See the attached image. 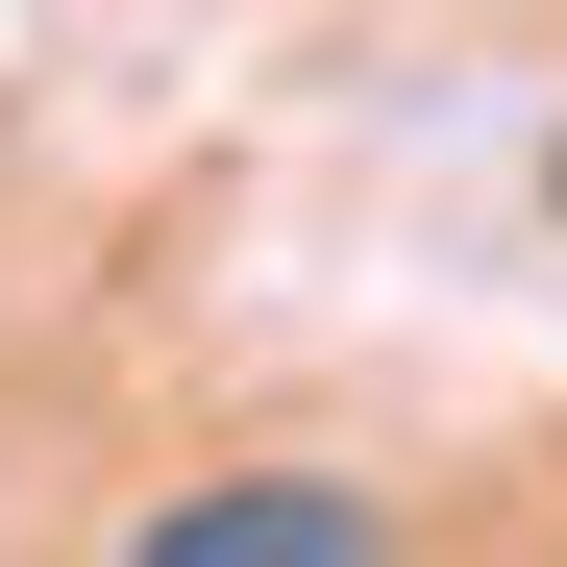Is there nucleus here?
<instances>
[{
	"instance_id": "1",
	"label": "nucleus",
	"mask_w": 567,
	"mask_h": 567,
	"mask_svg": "<svg viewBox=\"0 0 567 567\" xmlns=\"http://www.w3.org/2000/svg\"><path fill=\"white\" fill-rule=\"evenodd\" d=\"M395 518L321 494V468H223V494H148V567H370Z\"/></svg>"
},
{
	"instance_id": "2",
	"label": "nucleus",
	"mask_w": 567,
	"mask_h": 567,
	"mask_svg": "<svg viewBox=\"0 0 567 567\" xmlns=\"http://www.w3.org/2000/svg\"><path fill=\"white\" fill-rule=\"evenodd\" d=\"M543 198H567V148H543Z\"/></svg>"
}]
</instances>
